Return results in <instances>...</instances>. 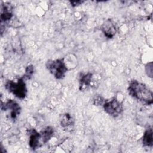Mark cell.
Instances as JSON below:
<instances>
[{
  "instance_id": "cell-1",
  "label": "cell",
  "mask_w": 153,
  "mask_h": 153,
  "mask_svg": "<svg viewBox=\"0 0 153 153\" xmlns=\"http://www.w3.org/2000/svg\"><path fill=\"white\" fill-rule=\"evenodd\" d=\"M127 91L132 97L142 103L146 105L152 104V92L145 84L133 79L130 82Z\"/></svg>"
},
{
  "instance_id": "cell-2",
  "label": "cell",
  "mask_w": 153,
  "mask_h": 153,
  "mask_svg": "<svg viewBox=\"0 0 153 153\" xmlns=\"http://www.w3.org/2000/svg\"><path fill=\"white\" fill-rule=\"evenodd\" d=\"M5 88L9 92L12 93L16 97L23 99L27 93V89L25 80L22 78L15 80H8L5 84Z\"/></svg>"
},
{
  "instance_id": "cell-3",
  "label": "cell",
  "mask_w": 153,
  "mask_h": 153,
  "mask_svg": "<svg viewBox=\"0 0 153 153\" xmlns=\"http://www.w3.org/2000/svg\"><path fill=\"white\" fill-rule=\"evenodd\" d=\"M45 66L50 73L57 79H63L68 71L64 58L48 60L45 63Z\"/></svg>"
},
{
  "instance_id": "cell-4",
  "label": "cell",
  "mask_w": 153,
  "mask_h": 153,
  "mask_svg": "<svg viewBox=\"0 0 153 153\" xmlns=\"http://www.w3.org/2000/svg\"><path fill=\"white\" fill-rule=\"evenodd\" d=\"M102 106L105 112L114 118L119 117L123 112V105L117 98L105 100Z\"/></svg>"
},
{
  "instance_id": "cell-5",
  "label": "cell",
  "mask_w": 153,
  "mask_h": 153,
  "mask_svg": "<svg viewBox=\"0 0 153 153\" xmlns=\"http://www.w3.org/2000/svg\"><path fill=\"white\" fill-rule=\"evenodd\" d=\"M1 109L5 111H9L10 118L12 120H16L21 112L20 105L14 100H8L4 103L2 102Z\"/></svg>"
},
{
  "instance_id": "cell-6",
  "label": "cell",
  "mask_w": 153,
  "mask_h": 153,
  "mask_svg": "<svg viewBox=\"0 0 153 153\" xmlns=\"http://www.w3.org/2000/svg\"><path fill=\"white\" fill-rule=\"evenodd\" d=\"M100 29L104 35L109 39L112 38L117 33V26L111 19H106L102 24Z\"/></svg>"
},
{
  "instance_id": "cell-7",
  "label": "cell",
  "mask_w": 153,
  "mask_h": 153,
  "mask_svg": "<svg viewBox=\"0 0 153 153\" xmlns=\"http://www.w3.org/2000/svg\"><path fill=\"white\" fill-rule=\"evenodd\" d=\"M29 145L31 149L35 150L43 145L41 133L38 132L35 129L32 128L29 130Z\"/></svg>"
},
{
  "instance_id": "cell-8",
  "label": "cell",
  "mask_w": 153,
  "mask_h": 153,
  "mask_svg": "<svg viewBox=\"0 0 153 153\" xmlns=\"http://www.w3.org/2000/svg\"><path fill=\"white\" fill-rule=\"evenodd\" d=\"M13 17V10L11 5L5 3L1 5V25L7 23Z\"/></svg>"
},
{
  "instance_id": "cell-9",
  "label": "cell",
  "mask_w": 153,
  "mask_h": 153,
  "mask_svg": "<svg viewBox=\"0 0 153 153\" xmlns=\"http://www.w3.org/2000/svg\"><path fill=\"white\" fill-rule=\"evenodd\" d=\"M93 79V74L87 72L81 74L79 79V89L80 91H84L91 84Z\"/></svg>"
},
{
  "instance_id": "cell-10",
  "label": "cell",
  "mask_w": 153,
  "mask_h": 153,
  "mask_svg": "<svg viewBox=\"0 0 153 153\" xmlns=\"http://www.w3.org/2000/svg\"><path fill=\"white\" fill-rule=\"evenodd\" d=\"M142 143L144 146L152 147L153 146V131L152 127L146 129L142 137Z\"/></svg>"
},
{
  "instance_id": "cell-11",
  "label": "cell",
  "mask_w": 153,
  "mask_h": 153,
  "mask_svg": "<svg viewBox=\"0 0 153 153\" xmlns=\"http://www.w3.org/2000/svg\"><path fill=\"white\" fill-rule=\"evenodd\" d=\"M54 132V128L51 126L46 127L40 132L43 144L46 143L51 139V138L53 136Z\"/></svg>"
},
{
  "instance_id": "cell-12",
  "label": "cell",
  "mask_w": 153,
  "mask_h": 153,
  "mask_svg": "<svg viewBox=\"0 0 153 153\" xmlns=\"http://www.w3.org/2000/svg\"><path fill=\"white\" fill-rule=\"evenodd\" d=\"M60 122L61 126L65 128L73 125L74 121L72 115L70 114L65 113L62 115L60 119Z\"/></svg>"
},
{
  "instance_id": "cell-13",
  "label": "cell",
  "mask_w": 153,
  "mask_h": 153,
  "mask_svg": "<svg viewBox=\"0 0 153 153\" xmlns=\"http://www.w3.org/2000/svg\"><path fill=\"white\" fill-rule=\"evenodd\" d=\"M34 66L32 65H29L27 66L25 69V73L24 75L22 76V78L25 81L27 79H30L34 74Z\"/></svg>"
},
{
  "instance_id": "cell-14",
  "label": "cell",
  "mask_w": 153,
  "mask_h": 153,
  "mask_svg": "<svg viewBox=\"0 0 153 153\" xmlns=\"http://www.w3.org/2000/svg\"><path fill=\"white\" fill-rule=\"evenodd\" d=\"M105 101V99L101 96H97L93 99V104L95 106H102Z\"/></svg>"
},
{
  "instance_id": "cell-15",
  "label": "cell",
  "mask_w": 153,
  "mask_h": 153,
  "mask_svg": "<svg viewBox=\"0 0 153 153\" xmlns=\"http://www.w3.org/2000/svg\"><path fill=\"white\" fill-rule=\"evenodd\" d=\"M69 2L71 3V4L72 7H75L76 6L79 5H81V4H82L84 2V1H69Z\"/></svg>"
}]
</instances>
